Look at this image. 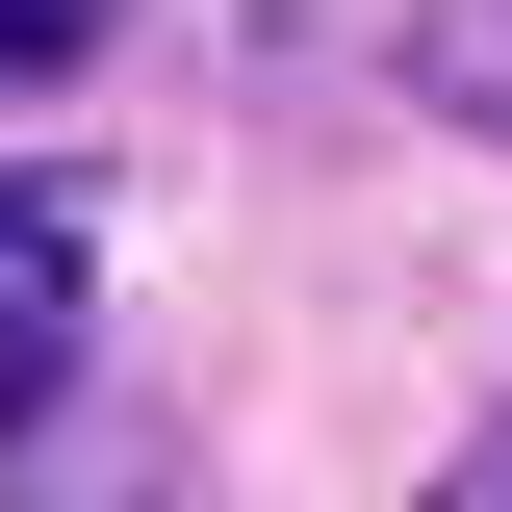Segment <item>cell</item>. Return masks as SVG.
<instances>
[{
	"instance_id": "cell-2",
	"label": "cell",
	"mask_w": 512,
	"mask_h": 512,
	"mask_svg": "<svg viewBox=\"0 0 512 512\" xmlns=\"http://www.w3.org/2000/svg\"><path fill=\"white\" fill-rule=\"evenodd\" d=\"M103 52V0H0V77H77Z\"/></svg>"
},
{
	"instance_id": "cell-1",
	"label": "cell",
	"mask_w": 512,
	"mask_h": 512,
	"mask_svg": "<svg viewBox=\"0 0 512 512\" xmlns=\"http://www.w3.org/2000/svg\"><path fill=\"white\" fill-rule=\"evenodd\" d=\"M77 308H103L77 180H0V410H52V384H77Z\"/></svg>"
},
{
	"instance_id": "cell-4",
	"label": "cell",
	"mask_w": 512,
	"mask_h": 512,
	"mask_svg": "<svg viewBox=\"0 0 512 512\" xmlns=\"http://www.w3.org/2000/svg\"><path fill=\"white\" fill-rule=\"evenodd\" d=\"M487 487H512V410H487Z\"/></svg>"
},
{
	"instance_id": "cell-3",
	"label": "cell",
	"mask_w": 512,
	"mask_h": 512,
	"mask_svg": "<svg viewBox=\"0 0 512 512\" xmlns=\"http://www.w3.org/2000/svg\"><path fill=\"white\" fill-rule=\"evenodd\" d=\"M461 512H512V487H487V461H461Z\"/></svg>"
}]
</instances>
